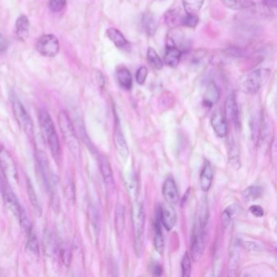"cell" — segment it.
Wrapping results in <instances>:
<instances>
[{"label":"cell","instance_id":"6da1fadb","mask_svg":"<svg viewBox=\"0 0 277 277\" xmlns=\"http://www.w3.org/2000/svg\"><path fill=\"white\" fill-rule=\"evenodd\" d=\"M39 119L41 132H42L44 138L48 143L49 148H50L51 153L54 156H58L60 153V149L59 138H58L57 133L55 130L52 119L46 109L41 108L39 110Z\"/></svg>","mask_w":277,"mask_h":277},{"label":"cell","instance_id":"7a4b0ae2","mask_svg":"<svg viewBox=\"0 0 277 277\" xmlns=\"http://www.w3.org/2000/svg\"><path fill=\"white\" fill-rule=\"evenodd\" d=\"M269 75L268 69H259L244 74L239 80V86L243 93L254 94L259 91L266 78Z\"/></svg>","mask_w":277,"mask_h":277},{"label":"cell","instance_id":"3957f363","mask_svg":"<svg viewBox=\"0 0 277 277\" xmlns=\"http://www.w3.org/2000/svg\"><path fill=\"white\" fill-rule=\"evenodd\" d=\"M58 121L60 125V130L62 133L63 138L64 142H66L69 149L74 156H78L80 154L79 149V142H78V137L76 134L74 124L72 123L71 119L69 114L65 111H61L59 113Z\"/></svg>","mask_w":277,"mask_h":277},{"label":"cell","instance_id":"277c9868","mask_svg":"<svg viewBox=\"0 0 277 277\" xmlns=\"http://www.w3.org/2000/svg\"><path fill=\"white\" fill-rule=\"evenodd\" d=\"M145 211L142 202L134 201L132 206V222H133V234H134V244L137 254H139L142 250L143 243V235L145 229Z\"/></svg>","mask_w":277,"mask_h":277},{"label":"cell","instance_id":"5b68a950","mask_svg":"<svg viewBox=\"0 0 277 277\" xmlns=\"http://www.w3.org/2000/svg\"><path fill=\"white\" fill-rule=\"evenodd\" d=\"M11 103H12L14 116L16 117V121L18 123L20 128L28 135H32L34 133V124L32 119L21 103V101L14 93L11 94Z\"/></svg>","mask_w":277,"mask_h":277},{"label":"cell","instance_id":"8992f818","mask_svg":"<svg viewBox=\"0 0 277 277\" xmlns=\"http://www.w3.org/2000/svg\"><path fill=\"white\" fill-rule=\"evenodd\" d=\"M60 48L59 40L53 35H42L36 43L38 52L45 57H54L59 53Z\"/></svg>","mask_w":277,"mask_h":277},{"label":"cell","instance_id":"52a82bcc","mask_svg":"<svg viewBox=\"0 0 277 277\" xmlns=\"http://www.w3.org/2000/svg\"><path fill=\"white\" fill-rule=\"evenodd\" d=\"M0 167L6 179L12 181L18 180L15 160L9 151H7L4 147H0Z\"/></svg>","mask_w":277,"mask_h":277},{"label":"cell","instance_id":"ba28073f","mask_svg":"<svg viewBox=\"0 0 277 277\" xmlns=\"http://www.w3.org/2000/svg\"><path fill=\"white\" fill-rule=\"evenodd\" d=\"M203 227L198 225L194 230L191 242V255L195 262L199 261L206 248V232Z\"/></svg>","mask_w":277,"mask_h":277},{"label":"cell","instance_id":"9c48e42d","mask_svg":"<svg viewBox=\"0 0 277 277\" xmlns=\"http://www.w3.org/2000/svg\"><path fill=\"white\" fill-rule=\"evenodd\" d=\"M157 213L159 216L161 225H163L167 231H171L176 225L177 220L176 210L172 204H162L157 209Z\"/></svg>","mask_w":277,"mask_h":277},{"label":"cell","instance_id":"30bf717a","mask_svg":"<svg viewBox=\"0 0 277 277\" xmlns=\"http://www.w3.org/2000/svg\"><path fill=\"white\" fill-rule=\"evenodd\" d=\"M225 118L232 122L234 126L237 127L240 123L239 109L236 96L234 93H232L227 97L225 103Z\"/></svg>","mask_w":277,"mask_h":277},{"label":"cell","instance_id":"8fae6325","mask_svg":"<svg viewBox=\"0 0 277 277\" xmlns=\"http://www.w3.org/2000/svg\"><path fill=\"white\" fill-rule=\"evenodd\" d=\"M181 51L172 39L167 40L164 54V63L171 68L178 66L181 60Z\"/></svg>","mask_w":277,"mask_h":277},{"label":"cell","instance_id":"7c38bea8","mask_svg":"<svg viewBox=\"0 0 277 277\" xmlns=\"http://www.w3.org/2000/svg\"><path fill=\"white\" fill-rule=\"evenodd\" d=\"M162 192H163V198L167 203L174 205L180 201L178 188H177L174 179L172 177H167L165 180Z\"/></svg>","mask_w":277,"mask_h":277},{"label":"cell","instance_id":"4fadbf2b","mask_svg":"<svg viewBox=\"0 0 277 277\" xmlns=\"http://www.w3.org/2000/svg\"><path fill=\"white\" fill-rule=\"evenodd\" d=\"M114 143L119 156H121L124 159L128 158V154H129L128 144L124 138V133L122 132L119 120H117V123L115 125Z\"/></svg>","mask_w":277,"mask_h":277},{"label":"cell","instance_id":"5bb4252c","mask_svg":"<svg viewBox=\"0 0 277 277\" xmlns=\"http://www.w3.org/2000/svg\"><path fill=\"white\" fill-rule=\"evenodd\" d=\"M211 126L215 134L220 138H225L228 134V123L225 115L220 112H215L211 117Z\"/></svg>","mask_w":277,"mask_h":277},{"label":"cell","instance_id":"9a60e30c","mask_svg":"<svg viewBox=\"0 0 277 277\" xmlns=\"http://www.w3.org/2000/svg\"><path fill=\"white\" fill-rule=\"evenodd\" d=\"M214 171L212 165L208 160H205L200 173V186L203 192H208L212 186Z\"/></svg>","mask_w":277,"mask_h":277},{"label":"cell","instance_id":"2e32d148","mask_svg":"<svg viewBox=\"0 0 277 277\" xmlns=\"http://www.w3.org/2000/svg\"><path fill=\"white\" fill-rule=\"evenodd\" d=\"M2 196H3L6 206L18 217L21 210L23 208L19 202L18 198H16V195L14 194L13 190L10 188L9 186H4V188L2 190Z\"/></svg>","mask_w":277,"mask_h":277},{"label":"cell","instance_id":"e0dca14e","mask_svg":"<svg viewBox=\"0 0 277 277\" xmlns=\"http://www.w3.org/2000/svg\"><path fill=\"white\" fill-rule=\"evenodd\" d=\"M99 167L101 174L103 176V181L108 188H114L115 181L113 169L108 158L105 156H99Z\"/></svg>","mask_w":277,"mask_h":277},{"label":"cell","instance_id":"ac0fdd59","mask_svg":"<svg viewBox=\"0 0 277 277\" xmlns=\"http://www.w3.org/2000/svg\"><path fill=\"white\" fill-rule=\"evenodd\" d=\"M186 12H182L181 9L169 10L166 12L164 16L165 23L170 28H176L183 26L184 20L186 17Z\"/></svg>","mask_w":277,"mask_h":277},{"label":"cell","instance_id":"d6986e66","mask_svg":"<svg viewBox=\"0 0 277 277\" xmlns=\"http://www.w3.org/2000/svg\"><path fill=\"white\" fill-rule=\"evenodd\" d=\"M220 98V90L214 81H210L206 85L204 91L203 103L206 107L211 108L215 103H217Z\"/></svg>","mask_w":277,"mask_h":277},{"label":"cell","instance_id":"ffe728a7","mask_svg":"<svg viewBox=\"0 0 277 277\" xmlns=\"http://www.w3.org/2000/svg\"><path fill=\"white\" fill-rule=\"evenodd\" d=\"M36 158H37L39 168L41 171V176L43 178L44 182L47 187H50V168H49L48 159L47 156L43 151L38 150L36 151Z\"/></svg>","mask_w":277,"mask_h":277},{"label":"cell","instance_id":"44dd1931","mask_svg":"<svg viewBox=\"0 0 277 277\" xmlns=\"http://www.w3.org/2000/svg\"><path fill=\"white\" fill-rule=\"evenodd\" d=\"M106 35L118 48L127 50L130 47V44L128 40L125 39L123 34L117 29L109 28L106 31Z\"/></svg>","mask_w":277,"mask_h":277},{"label":"cell","instance_id":"7402d4cb","mask_svg":"<svg viewBox=\"0 0 277 277\" xmlns=\"http://www.w3.org/2000/svg\"><path fill=\"white\" fill-rule=\"evenodd\" d=\"M117 81L119 86L126 90H129L133 85V78L130 72L124 66H119L116 71Z\"/></svg>","mask_w":277,"mask_h":277},{"label":"cell","instance_id":"603a6c76","mask_svg":"<svg viewBox=\"0 0 277 277\" xmlns=\"http://www.w3.org/2000/svg\"><path fill=\"white\" fill-rule=\"evenodd\" d=\"M240 243L237 241V244L233 245L232 250L229 254V265H228V276L229 277H235L237 275V268L239 265V259H240V254H239L238 247Z\"/></svg>","mask_w":277,"mask_h":277},{"label":"cell","instance_id":"cb8c5ba5","mask_svg":"<svg viewBox=\"0 0 277 277\" xmlns=\"http://www.w3.org/2000/svg\"><path fill=\"white\" fill-rule=\"evenodd\" d=\"M154 230H155V237H154V245L156 251L158 254H162L164 250V240H163L162 229H161V222L159 216L156 212V218L154 224Z\"/></svg>","mask_w":277,"mask_h":277},{"label":"cell","instance_id":"d4e9b609","mask_svg":"<svg viewBox=\"0 0 277 277\" xmlns=\"http://www.w3.org/2000/svg\"><path fill=\"white\" fill-rule=\"evenodd\" d=\"M222 4L229 9L243 11L255 7L254 0H220Z\"/></svg>","mask_w":277,"mask_h":277},{"label":"cell","instance_id":"484cf974","mask_svg":"<svg viewBox=\"0 0 277 277\" xmlns=\"http://www.w3.org/2000/svg\"><path fill=\"white\" fill-rule=\"evenodd\" d=\"M30 21L27 16L21 15L16 21V36L21 41H25L29 38Z\"/></svg>","mask_w":277,"mask_h":277},{"label":"cell","instance_id":"4316f807","mask_svg":"<svg viewBox=\"0 0 277 277\" xmlns=\"http://www.w3.org/2000/svg\"><path fill=\"white\" fill-rule=\"evenodd\" d=\"M124 186L131 197L135 198L138 195V184L135 174L133 172L124 173Z\"/></svg>","mask_w":277,"mask_h":277},{"label":"cell","instance_id":"83f0119b","mask_svg":"<svg viewBox=\"0 0 277 277\" xmlns=\"http://www.w3.org/2000/svg\"><path fill=\"white\" fill-rule=\"evenodd\" d=\"M142 27L147 33V35L153 36L156 32L157 29V21L152 13L147 12L142 16Z\"/></svg>","mask_w":277,"mask_h":277},{"label":"cell","instance_id":"f1b7e54d","mask_svg":"<svg viewBox=\"0 0 277 277\" xmlns=\"http://www.w3.org/2000/svg\"><path fill=\"white\" fill-rule=\"evenodd\" d=\"M124 207L123 205L119 204L116 209L115 214V226L117 234H122L124 232V226H125V216H124Z\"/></svg>","mask_w":277,"mask_h":277},{"label":"cell","instance_id":"f546056e","mask_svg":"<svg viewBox=\"0 0 277 277\" xmlns=\"http://www.w3.org/2000/svg\"><path fill=\"white\" fill-rule=\"evenodd\" d=\"M203 3L204 0H182L184 11L190 15H197Z\"/></svg>","mask_w":277,"mask_h":277},{"label":"cell","instance_id":"4dcf8cb0","mask_svg":"<svg viewBox=\"0 0 277 277\" xmlns=\"http://www.w3.org/2000/svg\"><path fill=\"white\" fill-rule=\"evenodd\" d=\"M264 193V189L261 186H251L245 189L243 192V198L245 201H251L261 197Z\"/></svg>","mask_w":277,"mask_h":277},{"label":"cell","instance_id":"1f68e13d","mask_svg":"<svg viewBox=\"0 0 277 277\" xmlns=\"http://www.w3.org/2000/svg\"><path fill=\"white\" fill-rule=\"evenodd\" d=\"M26 250L31 253L33 255L38 256L39 254V244L37 237L33 232V229L27 233V243H26Z\"/></svg>","mask_w":277,"mask_h":277},{"label":"cell","instance_id":"d6a6232c","mask_svg":"<svg viewBox=\"0 0 277 277\" xmlns=\"http://www.w3.org/2000/svg\"><path fill=\"white\" fill-rule=\"evenodd\" d=\"M147 60L154 69H157V70L163 69V60H161L158 53L156 52V50L152 47H149L147 50Z\"/></svg>","mask_w":277,"mask_h":277},{"label":"cell","instance_id":"836d02e7","mask_svg":"<svg viewBox=\"0 0 277 277\" xmlns=\"http://www.w3.org/2000/svg\"><path fill=\"white\" fill-rule=\"evenodd\" d=\"M229 161L233 168H235V169H239L240 168V154H239L238 147L235 143H233L231 145V147H230L229 154Z\"/></svg>","mask_w":277,"mask_h":277},{"label":"cell","instance_id":"e575fe53","mask_svg":"<svg viewBox=\"0 0 277 277\" xmlns=\"http://www.w3.org/2000/svg\"><path fill=\"white\" fill-rule=\"evenodd\" d=\"M27 191L29 198H30V202L32 204L33 207L35 208V211L38 215H41V208L39 203V199H38V196L35 193V189L32 186V184L30 181H28L27 184Z\"/></svg>","mask_w":277,"mask_h":277},{"label":"cell","instance_id":"d590c367","mask_svg":"<svg viewBox=\"0 0 277 277\" xmlns=\"http://www.w3.org/2000/svg\"><path fill=\"white\" fill-rule=\"evenodd\" d=\"M191 270H192L191 259H190V254L186 252L181 260V273H182L181 276L183 277H190Z\"/></svg>","mask_w":277,"mask_h":277},{"label":"cell","instance_id":"8d00e7d4","mask_svg":"<svg viewBox=\"0 0 277 277\" xmlns=\"http://www.w3.org/2000/svg\"><path fill=\"white\" fill-rule=\"evenodd\" d=\"M234 213H235V208L234 206H229L225 209V211H223L222 215H221V222L225 229H227L231 224L232 217Z\"/></svg>","mask_w":277,"mask_h":277},{"label":"cell","instance_id":"74e56055","mask_svg":"<svg viewBox=\"0 0 277 277\" xmlns=\"http://www.w3.org/2000/svg\"><path fill=\"white\" fill-rule=\"evenodd\" d=\"M67 0H50L49 8L53 12H60L66 7Z\"/></svg>","mask_w":277,"mask_h":277},{"label":"cell","instance_id":"f35d334b","mask_svg":"<svg viewBox=\"0 0 277 277\" xmlns=\"http://www.w3.org/2000/svg\"><path fill=\"white\" fill-rule=\"evenodd\" d=\"M199 19L197 15H190L186 13V17L184 20L183 26L189 28H195L198 24Z\"/></svg>","mask_w":277,"mask_h":277},{"label":"cell","instance_id":"ab89813d","mask_svg":"<svg viewBox=\"0 0 277 277\" xmlns=\"http://www.w3.org/2000/svg\"><path fill=\"white\" fill-rule=\"evenodd\" d=\"M147 74H148V72H147V69L146 67H140L139 69H138L137 74H136V80L139 85L144 84L145 81L147 80Z\"/></svg>","mask_w":277,"mask_h":277},{"label":"cell","instance_id":"60d3db41","mask_svg":"<svg viewBox=\"0 0 277 277\" xmlns=\"http://www.w3.org/2000/svg\"><path fill=\"white\" fill-rule=\"evenodd\" d=\"M59 253L60 254V258L62 259L64 265L69 266L71 261V254L69 250L65 247L59 248Z\"/></svg>","mask_w":277,"mask_h":277},{"label":"cell","instance_id":"b9f144b4","mask_svg":"<svg viewBox=\"0 0 277 277\" xmlns=\"http://www.w3.org/2000/svg\"><path fill=\"white\" fill-rule=\"evenodd\" d=\"M243 245L245 249L250 251L258 252L262 250V246L259 245V243L253 241V240H246L243 242Z\"/></svg>","mask_w":277,"mask_h":277},{"label":"cell","instance_id":"7bdbcfd3","mask_svg":"<svg viewBox=\"0 0 277 277\" xmlns=\"http://www.w3.org/2000/svg\"><path fill=\"white\" fill-rule=\"evenodd\" d=\"M9 41L4 35L0 34V55L4 54L9 47Z\"/></svg>","mask_w":277,"mask_h":277},{"label":"cell","instance_id":"ee69618b","mask_svg":"<svg viewBox=\"0 0 277 277\" xmlns=\"http://www.w3.org/2000/svg\"><path fill=\"white\" fill-rule=\"evenodd\" d=\"M250 213L255 216V217H262L264 215V210L263 207L259 205H253L250 207Z\"/></svg>","mask_w":277,"mask_h":277},{"label":"cell","instance_id":"f6af8a7d","mask_svg":"<svg viewBox=\"0 0 277 277\" xmlns=\"http://www.w3.org/2000/svg\"><path fill=\"white\" fill-rule=\"evenodd\" d=\"M65 189H66V193L68 194V197L69 198V199H74V188L72 181L67 180Z\"/></svg>","mask_w":277,"mask_h":277},{"label":"cell","instance_id":"bcb514c9","mask_svg":"<svg viewBox=\"0 0 277 277\" xmlns=\"http://www.w3.org/2000/svg\"><path fill=\"white\" fill-rule=\"evenodd\" d=\"M151 272L152 274L156 277H160L163 273L162 267L158 264H153L151 265Z\"/></svg>","mask_w":277,"mask_h":277}]
</instances>
